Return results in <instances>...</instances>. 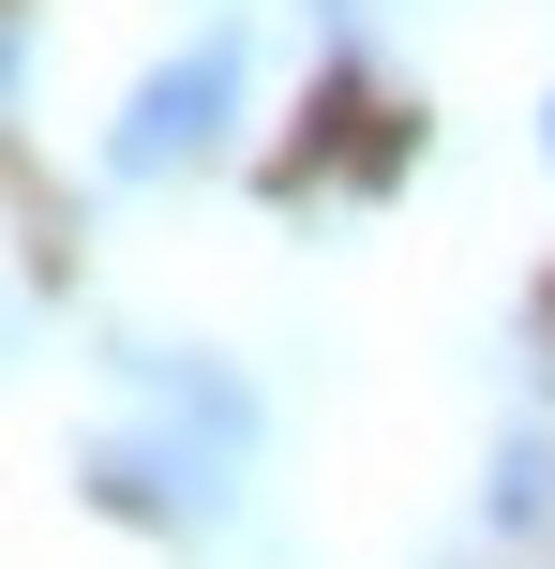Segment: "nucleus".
Listing matches in <instances>:
<instances>
[{"mask_svg":"<svg viewBox=\"0 0 555 569\" xmlns=\"http://www.w3.org/2000/svg\"><path fill=\"white\" fill-rule=\"evenodd\" d=\"M541 495H555V450L511 435V450H496V525H541Z\"/></svg>","mask_w":555,"mask_h":569,"instance_id":"obj_3","label":"nucleus"},{"mask_svg":"<svg viewBox=\"0 0 555 569\" xmlns=\"http://www.w3.org/2000/svg\"><path fill=\"white\" fill-rule=\"evenodd\" d=\"M0 90H16V30H0Z\"/></svg>","mask_w":555,"mask_h":569,"instance_id":"obj_4","label":"nucleus"},{"mask_svg":"<svg viewBox=\"0 0 555 569\" xmlns=\"http://www.w3.org/2000/svg\"><path fill=\"white\" fill-rule=\"evenodd\" d=\"M240 76H256V46H240V30H196L180 60H150L136 106L106 120V180H180V166H210V150H226V120H240Z\"/></svg>","mask_w":555,"mask_h":569,"instance_id":"obj_1","label":"nucleus"},{"mask_svg":"<svg viewBox=\"0 0 555 569\" xmlns=\"http://www.w3.org/2000/svg\"><path fill=\"white\" fill-rule=\"evenodd\" d=\"M541 150H555V106H541Z\"/></svg>","mask_w":555,"mask_h":569,"instance_id":"obj_5","label":"nucleus"},{"mask_svg":"<svg viewBox=\"0 0 555 569\" xmlns=\"http://www.w3.org/2000/svg\"><path fill=\"white\" fill-rule=\"evenodd\" d=\"M90 495H106V510H136V525H226L240 465L150 420V435H106V450H90Z\"/></svg>","mask_w":555,"mask_h":569,"instance_id":"obj_2","label":"nucleus"}]
</instances>
